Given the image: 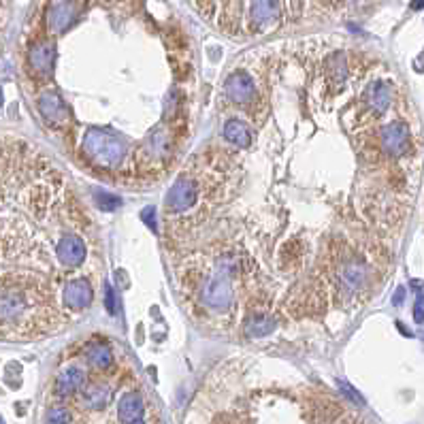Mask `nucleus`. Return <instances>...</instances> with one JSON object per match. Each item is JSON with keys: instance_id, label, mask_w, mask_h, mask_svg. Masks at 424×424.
Listing matches in <instances>:
<instances>
[{"instance_id": "1a4fd4ad", "label": "nucleus", "mask_w": 424, "mask_h": 424, "mask_svg": "<svg viewBox=\"0 0 424 424\" xmlns=\"http://www.w3.org/2000/svg\"><path fill=\"white\" fill-rule=\"evenodd\" d=\"M367 284V267L364 262L358 258H350L341 264L339 269V286L348 292L354 294L358 290H362Z\"/></svg>"}, {"instance_id": "9b49d317", "label": "nucleus", "mask_w": 424, "mask_h": 424, "mask_svg": "<svg viewBox=\"0 0 424 424\" xmlns=\"http://www.w3.org/2000/svg\"><path fill=\"white\" fill-rule=\"evenodd\" d=\"M364 100H367V107L374 116H382L386 114V109L390 107V100H392V88L386 81H374L369 83L367 92H364Z\"/></svg>"}, {"instance_id": "c85d7f7f", "label": "nucleus", "mask_w": 424, "mask_h": 424, "mask_svg": "<svg viewBox=\"0 0 424 424\" xmlns=\"http://www.w3.org/2000/svg\"><path fill=\"white\" fill-rule=\"evenodd\" d=\"M409 5H411L413 11H420V9H424V0H411Z\"/></svg>"}, {"instance_id": "aec40b11", "label": "nucleus", "mask_w": 424, "mask_h": 424, "mask_svg": "<svg viewBox=\"0 0 424 424\" xmlns=\"http://www.w3.org/2000/svg\"><path fill=\"white\" fill-rule=\"evenodd\" d=\"M83 401L92 409H100L109 401V388L104 384H92L83 390Z\"/></svg>"}, {"instance_id": "cd10ccee", "label": "nucleus", "mask_w": 424, "mask_h": 424, "mask_svg": "<svg viewBox=\"0 0 424 424\" xmlns=\"http://www.w3.org/2000/svg\"><path fill=\"white\" fill-rule=\"evenodd\" d=\"M153 214H156L153 207L143 209V214H141V216H143V222L149 226V231H151V233H156V231H158V226H156V216H153Z\"/></svg>"}, {"instance_id": "b1692460", "label": "nucleus", "mask_w": 424, "mask_h": 424, "mask_svg": "<svg viewBox=\"0 0 424 424\" xmlns=\"http://www.w3.org/2000/svg\"><path fill=\"white\" fill-rule=\"evenodd\" d=\"M96 205H98L100 211H114V209H118V207L122 205V200H120L118 196L109 194V192H98Z\"/></svg>"}, {"instance_id": "473e14b6", "label": "nucleus", "mask_w": 424, "mask_h": 424, "mask_svg": "<svg viewBox=\"0 0 424 424\" xmlns=\"http://www.w3.org/2000/svg\"><path fill=\"white\" fill-rule=\"evenodd\" d=\"M0 424H5V420H3V418H0Z\"/></svg>"}, {"instance_id": "39448f33", "label": "nucleus", "mask_w": 424, "mask_h": 424, "mask_svg": "<svg viewBox=\"0 0 424 424\" xmlns=\"http://www.w3.org/2000/svg\"><path fill=\"white\" fill-rule=\"evenodd\" d=\"M282 18L280 0H252L249 3V28L254 32H264L275 26Z\"/></svg>"}, {"instance_id": "f3484780", "label": "nucleus", "mask_w": 424, "mask_h": 424, "mask_svg": "<svg viewBox=\"0 0 424 424\" xmlns=\"http://www.w3.org/2000/svg\"><path fill=\"white\" fill-rule=\"evenodd\" d=\"M224 137H226V141H231L237 147H249V143H252L249 128L241 120H228L224 126Z\"/></svg>"}, {"instance_id": "7ed1b4c3", "label": "nucleus", "mask_w": 424, "mask_h": 424, "mask_svg": "<svg viewBox=\"0 0 424 424\" xmlns=\"http://www.w3.org/2000/svg\"><path fill=\"white\" fill-rule=\"evenodd\" d=\"M83 0H51L45 9V26L51 34L69 30L81 15Z\"/></svg>"}, {"instance_id": "f257e3e1", "label": "nucleus", "mask_w": 424, "mask_h": 424, "mask_svg": "<svg viewBox=\"0 0 424 424\" xmlns=\"http://www.w3.org/2000/svg\"><path fill=\"white\" fill-rule=\"evenodd\" d=\"M233 271L235 258L224 254L216 260L214 271L207 278L203 288V303L214 311H226L233 305Z\"/></svg>"}, {"instance_id": "393cba45", "label": "nucleus", "mask_w": 424, "mask_h": 424, "mask_svg": "<svg viewBox=\"0 0 424 424\" xmlns=\"http://www.w3.org/2000/svg\"><path fill=\"white\" fill-rule=\"evenodd\" d=\"M104 305H107V311H109V313H118V311H120L118 296H116V292H114L111 286H104Z\"/></svg>"}, {"instance_id": "4be33fe9", "label": "nucleus", "mask_w": 424, "mask_h": 424, "mask_svg": "<svg viewBox=\"0 0 424 424\" xmlns=\"http://www.w3.org/2000/svg\"><path fill=\"white\" fill-rule=\"evenodd\" d=\"M329 79L331 81H339V83H343L346 81V75H348V64H346V58L341 56V54H337V56H333L331 60H329Z\"/></svg>"}, {"instance_id": "4468645a", "label": "nucleus", "mask_w": 424, "mask_h": 424, "mask_svg": "<svg viewBox=\"0 0 424 424\" xmlns=\"http://www.w3.org/2000/svg\"><path fill=\"white\" fill-rule=\"evenodd\" d=\"M226 96L233 102H249L254 98V83L245 73H233L226 79Z\"/></svg>"}, {"instance_id": "bb28decb", "label": "nucleus", "mask_w": 424, "mask_h": 424, "mask_svg": "<svg viewBox=\"0 0 424 424\" xmlns=\"http://www.w3.org/2000/svg\"><path fill=\"white\" fill-rule=\"evenodd\" d=\"M413 320H416L418 324L424 322V294H420V296L416 299V305H413Z\"/></svg>"}, {"instance_id": "f8f14e48", "label": "nucleus", "mask_w": 424, "mask_h": 424, "mask_svg": "<svg viewBox=\"0 0 424 424\" xmlns=\"http://www.w3.org/2000/svg\"><path fill=\"white\" fill-rule=\"evenodd\" d=\"M56 252H58V260L64 264V267H79V264L86 260V245L75 235L62 237Z\"/></svg>"}, {"instance_id": "dca6fc26", "label": "nucleus", "mask_w": 424, "mask_h": 424, "mask_svg": "<svg viewBox=\"0 0 424 424\" xmlns=\"http://www.w3.org/2000/svg\"><path fill=\"white\" fill-rule=\"evenodd\" d=\"M118 416H120V420L124 424H132V422L141 420V416H143V401H141V397L135 395V392L124 395L120 399V403H118Z\"/></svg>"}, {"instance_id": "5701e85b", "label": "nucleus", "mask_w": 424, "mask_h": 424, "mask_svg": "<svg viewBox=\"0 0 424 424\" xmlns=\"http://www.w3.org/2000/svg\"><path fill=\"white\" fill-rule=\"evenodd\" d=\"M69 422H71V413L67 407H51L45 418V424H69Z\"/></svg>"}, {"instance_id": "7c9ffc66", "label": "nucleus", "mask_w": 424, "mask_h": 424, "mask_svg": "<svg viewBox=\"0 0 424 424\" xmlns=\"http://www.w3.org/2000/svg\"><path fill=\"white\" fill-rule=\"evenodd\" d=\"M0 107H3V90H0Z\"/></svg>"}, {"instance_id": "a878e982", "label": "nucleus", "mask_w": 424, "mask_h": 424, "mask_svg": "<svg viewBox=\"0 0 424 424\" xmlns=\"http://www.w3.org/2000/svg\"><path fill=\"white\" fill-rule=\"evenodd\" d=\"M339 390H341V392H343V395H346L348 399L356 401L358 405H362V403H364V399H362V397H360V395H358V392H356V390H354L352 386H350V384H346V382H339Z\"/></svg>"}, {"instance_id": "2eb2a0df", "label": "nucleus", "mask_w": 424, "mask_h": 424, "mask_svg": "<svg viewBox=\"0 0 424 424\" xmlns=\"http://www.w3.org/2000/svg\"><path fill=\"white\" fill-rule=\"evenodd\" d=\"M83 384H86L83 369H79V367H69V369L62 371V374L58 376V380H56V392L62 395V397H67V395H73V392L81 390Z\"/></svg>"}, {"instance_id": "0eeeda50", "label": "nucleus", "mask_w": 424, "mask_h": 424, "mask_svg": "<svg viewBox=\"0 0 424 424\" xmlns=\"http://www.w3.org/2000/svg\"><path fill=\"white\" fill-rule=\"evenodd\" d=\"M54 62H56V47L47 43V41H41V43H34L28 51V64L32 69L34 75L39 77H49L54 73Z\"/></svg>"}, {"instance_id": "ddd939ff", "label": "nucleus", "mask_w": 424, "mask_h": 424, "mask_svg": "<svg viewBox=\"0 0 424 424\" xmlns=\"http://www.w3.org/2000/svg\"><path fill=\"white\" fill-rule=\"evenodd\" d=\"M62 296H64V303H67L71 309L79 311V309L90 307V303H92V299H94V292H92V286H90L86 280H73V282L67 284Z\"/></svg>"}, {"instance_id": "412c9836", "label": "nucleus", "mask_w": 424, "mask_h": 424, "mask_svg": "<svg viewBox=\"0 0 424 424\" xmlns=\"http://www.w3.org/2000/svg\"><path fill=\"white\" fill-rule=\"evenodd\" d=\"M339 416H343V409L337 405V403H331L329 405V409L320 416V420H317L315 424H329V422H333L335 418H339ZM220 424H254L249 418H241V416H228V418H224ZM335 424H339V422H335Z\"/></svg>"}, {"instance_id": "20e7f679", "label": "nucleus", "mask_w": 424, "mask_h": 424, "mask_svg": "<svg viewBox=\"0 0 424 424\" xmlns=\"http://www.w3.org/2000/svg\"><path fill=\"white\" fill-rule=\"evenodd\" d=\"M28 309V292L18 284L0 286V322H15Z\"/></svg>"}, {"instance_id": "6e6552de", "label": "nucleus", "mask_w": 424, "mask_h": 424, "mask_svg": "<svg viewBox=\"0 0 424 424\" xmlns=\"http://www.w3.org/2000/svg\"><path fill=\"white\" fill-rule=\"evenodd\" d=\"M198 198V188L194 182L190 179H179L173 184V188L167 194V207L173 214H182V211H188Z\"/></svg>"}, {"instance_id": "c756f323", "label": "nucleus", "mask_w": 424, "mask_h": 424, "mask_svg": "<svg viewBox=\"0 0 424 424\" xmlns=\"http://www.w3.org/2000/svg\"><path fill=\"white\" fill-rule=\"evenodd\" d=\"M403 294H405L403 290H397V294H395V303H397V305L401 303V296H403Z\"/></svg>"}, {"instance_id": "a211bd4d", "label": "nucleus", "mask_w": 424, "mask_h": 424, "mask_svg": "<svg viewBox=\"0 0 424 424\" xmlns=\"http://www.w3.org/2000/svg\"><path fill=\"white\" fill-rule=\"evenodd\" d=\"M86 358L94 369H109L114 362V354L104 343H90L86 350Z\"/></svg>"}, {"instance_id": "9d476101", "label": "nucleus", "mask_w": 424, "mask_h": 424, "mask_svg": "<svg viewBox=\"0 0 424 424\" xmlns=\"http://www.w3.org/2000/svg\"><path fill=\"white\" fill-rule=\"evenodd\" d=\"M39 111H41V118L49 124V126H62L67 120H69V111L64 107V102L58 94H43L41 100H39Z\"/></svg>"}, {"instance_id": "2f4dec72", "label": "nucleus", "mask_w": 424, "mask_h": 424, "mask_svg": "<svg viewBox=\"0 0 424 424\" xmlns=\"http://www.w3.org/2000/svg\"><path fill=\"white\" fill-rule=\"evenodd\" d=\"M132 424H145V422H141V420H137V422H132Z\"/></svg>"}, {"instance_id": "423d86ee", "label": "nucleus", "mask_w": 424, "mask_h": 424, "mask_svg": "<svg viewBox=\"0 0 424 424\" xmlns=\"http://www.w3.org/2000/svg\"><path fill=\"white\" fill-rule=\"evenodd\" d=\"M380 141H382V149L390 158H401L411 147V135H409V128L403 122H392V124L384 126L382 135H380Z\"/></svg>"}, {"instance_id": "6ab92c4d", "label": "nucleus", "mask_w": 424, "mask_h": 424, "mask_svg": "<svg viewBox=\"0 0 424 424\" xmlns=\"http://www.w3.org/2000/svg\"><path fill=\"white\" fill-rule=\"evenodd\" d=\"M275 329H278V322H275V317H271V315H252L247 320V324H245V331L252 337H267Z\"/></svg>"}, {"instance_id": "f03ea898", "label": "nucleus", "mask_w": 424, "mask_h": 424, "mask_svg": "<svg viewBox=\"0 0 424 424\" xmlns=\"http://www.w3.org/2000/svg\"><path fill=\"white\" fill-rule=\"evenodd\" d=\"M83 151L88 153V158L94 165H98L102 169H116L126 158V145L122 143V139H118L111 132L96 130V128L86 132Z\"/></svg>"}]
</instances>
